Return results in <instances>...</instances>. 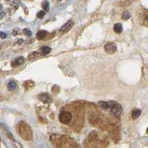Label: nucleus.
Wrapping results in <instances>:
<instances>
[{"instance_id": "13", "label": "nucleus", "mask_w": 148, "mask_h": 148, "mask_svg": "<svg viewBox=\"0 0 148 148\" xmlns=\"http://www.w3.org/2000/svg\"><path fill=\"white\" fill-rule=\"evenodd\" d=\"M8 88L9 90H16V84L15 82H9L8 84Z\"/></svg>"}, {"instance_id": "10", "label": "nucleus", "mask_w": 148, "mask_h": 148, "mask_svg": "<svg viewBox=\"0 0 148 148\" xmlns=\"http://www.w3.org/2000/svg\"><path fill=\"white\" fill-rule=\"evenodd\" d=\"M122 25H121V23H116L115 24L114 27H113V30H114L116 34H121L122 32Z\"/></svg>"}, {"instance_id": "8", "label": "nucleus", "mask_w": 148, "mask_h": 148, "mask_svg": "<svg viewBox=\"0 0 148 148\" xmlns=\"http://www.w3.org/2000/svg\"><path fill=\"white\" fill-rule=\"evenodd\" d=\"M24 60H25V59H24V58L22 57V56H21V57L19 58H16V59L12 62V66H13V67H16V66L20 65V64H22V63L24 62Z\"/></svg>"}, {"instance_id": "16", "label": "nucleus", "mask_w": 148, "mask_h": 148, "mask_svg": "<svg viewBox=\"0 0 148 148\" xmlns=\"http://www.w3.org/2000/svg\"><path fill=\"white\" fill-rule=\"evenodd\" d=\"M23 32H24V34H25L26 36H30L32 35V32H31V30H29L28 28L24 29Z\"/></svg>"}, {"instance_id": "6", "label": "nucleus", "mask_w": 148, "mask_h": 148, "mask_svg": "<svg viewBox=\"0 0 148 148\" xmlns=\"http://www.w3.org/2000/svg\"><path fill=\"white\" fill-rule=\"evenodd\" d=\"M38 98L40 101H44V102H48L51 100V97L47 93H42V94L39 95Z\"/></svg>"}, {"instance_id": "19", "label": "nucleus", "mask_w": 148, "mask_h": 148, "mask_svg": "<svg viewBox=\"0 0 148 148\" xmlns=\"http://www.w3.org/2000/svg\"><path fill=\"white\" fill-rule=\"evenodd\" d=\"M2 5H0V10H1V9H2Z\"/></svg>"}, {"instance_id": "4", "label": "nucleus", "mask_w": 148, "mask_h": 148, "mask_svg": "<svg viewBox=\"0 0 148 148\" xmlns=\"http://www.w3.org/2000/svg\"><path fill=\"white\" fill-rule=\"evenodd\" d=\"M116 50H117V47L113 43H108L104 46V51L109 54L113 53L116 52Z\"/></svg>"}, {"instance_id": "5", "label": "nucleus", "mask_w": 148, "mask_h": 148, "mask_svg": "<svg viewBox=\"0 0 148 148\" xmlns=\"http://www.w3.org/2000/svg\"><path fill=\"white\" fill-rule=\"evenodd\" d=\"M73 25H74L73 22L72 20H69L68 22H66V23L64 24L62 27H61V29H60L61 32L62 33L68 32V31H69V30L71 29V27L73 26Z\"/></svg>"}, {"instance_id": "15", "label": "nucleus", "mask_w": 148, "mask_h": 148, "mask_svg": "<svg viewBox=\"0 0 148 148\" xmlns=\"http://www.w3.org/2000/svg\"><path fill=\"white\" fill-rule=\"evenodd\" d=\"M42 8L45 11H48L49 10V2L47 1H45L43 3H42Z\"/></svg>"}, {"instance_id": "3", "label": "nucleus", "mask_w": 148, "mask_h": 148, "mask_svg": "<svg viewBox=\"0 0 148 148\" xmlns=\"http://www.w3.org/2000/svg\"><path fill=\"white\" fill-rule=\"evenodd\" d=\"M72 114L70 112H62L59 116V121L64 125H68L72 120Z\"/></svg>"}, {"instance_id": "11", "label": "nucleus", "mask_w": 148, "mask_h": 148, "mask_svg": "<svg viewBox=\"0 0 148 148\" xmlns=\"http://www.w3.org/2000/svg\"><path fill=\"white\" fill-rule=\"evenodd\" d=\"M141 110L139 109H136V110H134L133 111V113H132V117L133 119H136L138 118L140 116H141Z\"/></svg>"}, {"instance_id": "7", "label": "nucleus", "mask_w": 148, "mask_h": 148, "mask_svg": "<svg viewBox=\"0 0 148 148\" xmlns=\"http://www.w3.org/2000/svg\"><path fill=\"white\" fill-rule=\"evenodd\" d=\"M47 34H48V33L46 30H40L36 34L37 39H39V40H42V39H44L47 36Z\"/></svg>"}, {"instance_id": "9", "label": "nucleus", "mask_w": 148, "mask_h": 148, "mask_svg": "<svg viewBox=\"0 0 148 148\" xmlns=\"http://www.w3.org/2000/svg\"><path fill=\"white\" fill-rule=\"evenodd\" d=\"M51 51V48L50 47H47V46H43V47H42L39 49V52L42 54H43V55H47V54L50 53Z\"/></svg>"}, {"instance_id": "18", "label": "nucleus", "mask_w": 148, "mask_h": 148, "mask_svg": "<svg viewBox=\"0 0 148 148\" xmlns=\"http://www.w3.org/2000/svg\"><path fill=\"white\" fill-rule=\"evenodd\" d=\"M6 37H7V34H5V33L0 32V38H1V39H5Z\"/></svg>"}, {"instance_id": "17", "label": "nucleus", "mask_w": 148, "mask_h": 148, "mask_svg": "<svg viewBox=\"0 0 148 148\" xmlns=\"http://www.w3.org/2000/svg\"><path fill=\"white\" fill-rule=\"evenodd\" d=\"M45 15V12H44V11H40V12H39L38 14H37V16L40 18H43Z\"/></svg>"}, {"instance_id": "14", "label": "nucleus", "mask_w": 148, "mask_h": 148, "mask_svg": "<svg viewBox=\"0 0 148 148\" xmlns=\"http://www.w3.org/2000/svg\"><path fill=\"white\" fill-rule=\"evenodd\" d=\"M130 17V14L128 10H125L122 14V18L124 20H127Z\"/></svg>"}, {"instance_id": "12", "label": "nucleus", "mask_w": 148, "mask_h": 148, "mask_svg": "<svg viewBox=\"0 0 148 148\" xmlns=\"http://www.w3.org/2000/svg\"><path fill=\"white\" fill-rule=\"evenodd\" d=\"M99 104L101 108L105 110H109L110 108V102L109 101H99Z\"/></svg>"}, {"instance_id": "1", "label": "nucleus", "mask_w": 148, "mask_h": 148, "mask_svg": "<svg viewBox=\"0 0 148 148\" xmlns=\"http://www.w3.org/2000/svg\"><path fill=\"white\" fill-rule=\"evenodd\" d=\"M18 133L21 135V136L24 139L29 140L32 138V131L31 128L26 124V123L21 122L18 125V129H17Z\"/></svg>"}, {"instance_id": "2", "label": "nucleus", "mask_w": 148, "mask_h": 148, "mask_svg": "<svg viewBox=\"0 0 148 148\" xmlns=\"http://www.w3.org/2000/svg\"><path fill=\"white\" fill-rule=\"evenodd\" d=\"M109 102V110H110L112 115H113L116 117H119L121 114V112H122V107H121V105L119 104V103L116 102V101H110Z\"/></svg>"}]
</instances>
